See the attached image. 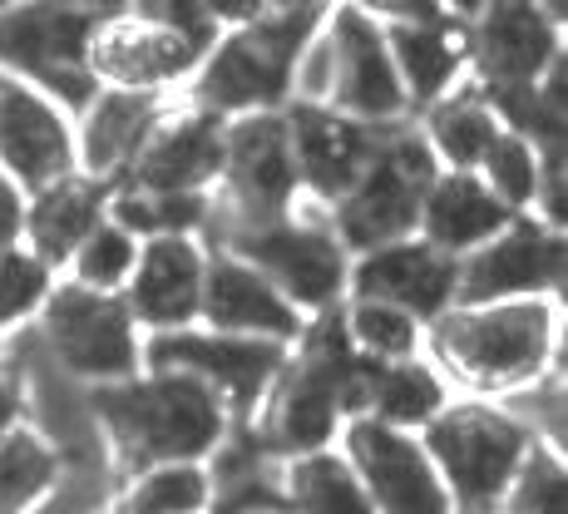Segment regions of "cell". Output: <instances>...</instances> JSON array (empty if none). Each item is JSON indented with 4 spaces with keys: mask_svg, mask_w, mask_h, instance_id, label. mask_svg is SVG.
<instances>
[{
    "mask_svg": "<svg viewBox=\"0 0 568 514\" xmlns=\"http://www.w3.org/2000/svg\"><path fill=\"white\" fill-rule=\"evenodd\" d=\"M425 356L460 396L509 401L564 371V298L450 302L425 322Z\"/></svg>",
    "mask_w": 568,
    "mask_h": 514,
    "instance_id": "obj_1",
    "label": "cell"
},
{
    "mask_svg": "<svg viewBox=\"0 0 568 514\" xmlns=\"http://www.w3.org/2000/svg\"><path fill=\"white\" fill-rule=\"evenodd\" d=\"M90 415L114 475L149 461H217L237 421L203 376L179 366H144L90 386Z\"/></svg>",
    "mask_w": 568,
    "mask_h": 514,
    "instance_id": "obj_2",
    "label": "cell"
},
{
    "mask_svg": "<svg viewBox=\"0 0 568 514\" xmlns=\"http://www.w3.org/2000/svg\"><path fill=\"white\" fill-rule=\"evenodd\" d=\"M366 361L346 346L336 308L307 316L302 336L282 352L272 381L253 406V431L262 455H297L312 445H332L346 415H356V386Z\"/></svg>",
    "mask_w": 568,
    "mask_h": 514,
    "instance_id": "obj_3",
    "label": "cell"
},
{
    "mask_svg": "<svg viewBox=\"0 0 568 514\" xmlns=\"http://www.w3.org/2000/svg\"><path fill=\"white\" fill-rule=\"evenodd\" d=\"M302 104H326L362 124H406L410 100L400 90V74L390 64V46L381 20L356 10L352 0H332L322 26L292 60V94Z\"/></svg>",
    "mask_w": 568,
    "mask_h": 514,
    "instance_id": "obj_4",
    "label": "cell"
},
{
    "mask_svg": "<svg viewBox=\"0 0 568 514\" xmlns=\"http://www.w3.org/2000/svg\"><path fill=\"white\" fill-rule=\"evenodd\" d=\"M415 435H420L425 455L440 470L445 490H450V500H455V514L495 510V500L505 495V485L519 470L524 451L534 445L529 425H524L505 401L460 396V391Z\"/></svg>",
    "mask_w": 568,
    "mask_h": 514,
    "instance_id": "obj_5",
    "label": "cell"
},
{
    "mask_svg": "<svg viewBox=\"0 0 568 514\" xmlns=\"http://www.w3.org/2000/svg\"><path fill=\"white\" fill-rule=\"evenodd\" d=\"M213 248H233L247 262H257L302 316L332 312L352 282V248L342 243L326 203L307 199V193H297L287 213L257 228H237V233L217 238Z\"/></svg>",
    "mask_w": 568,
    "mask_h": 514,
    "instance_id": "obj_6",
    "label": "cell"
},
{
    "mask_svg": "<svg viewBox=\"0 0 568 514\" xmlns=\"http://www.w3.org/2000/svg\"><path fill=\"white\" fill-rule=\"evenodd\" d=\"M30 342L50 366H60L80 386H109L144 371V332L129 316L119 292L74 288L54 272L45 302L30 322Z\"/></svg>",
    "mask_w": 568,
    "mask_h": 514,
    "instance_id": "obj_7",
    "label": "cell"
},
{
    "mask_svg": "<svg viewBox=\"0 0 568 514\" xmlns=\"http://www.w3.org/2000/svg\"><path fill=\"white\" fill-rule=\"evenodd\" d=\"M119 10H129V0H16L0 10V64L36 80L74 114L100 90L84 64V46L100 20Z\"/></svg>",
    "mask_w": 568,
    "mask_h": 514,
    "instance_id": "obj_8",
    "label": "cell"
},
{
    "mask_svg": "<svg viewBox=\"0 0 568 514\" xmlns=\"http://www.w3.org/2000/svg\"><path fill=\"white\" fill-rule=\"evenodd\" d=\"M435 173H440V163H435L430 144L420 139L415 119L381 129L376 149H371L362 173L352 179V189H346L336 203H326V213H332L342 243L352 248V258L366 253V248L396 243V238L415 233L420 199H425Z\"/></svg>",
    "mask_w": 568,
    "mask_h": 514,
    "instance_id": "obj_9",
    "label": "cell"
},
{
    "mask_svg": "<svg viewBox=\"0 0 568 514\" xmlns=\"http://www.w3.org/2000/svg\"><path fill=\"white\" fill-rule=\"evenodd\" d=\"M302 193L297 163H292L287 114L282 109H253V114L227 119L223 134V169L213 183V213H207V243L257 228L267 218L287 213Z\"/></svg>",
    "mask_w": 568,
    "mask_h": 514,
    "instance_id": "obj_10",
    "label": "cell"
},
{
    "mask_svg": "<svg viewBox=\"0 0 568 514\" xmlns=\"http://www.w3.org/2000/svg\"><path fill=\"white\" fill-rule=\"evenodd\" d=\"M297 50L302 46L277 36L267 20L243 30H217V40L203 50L183 94L223 119L253 114V109H282L292 94V60H297Z\"/></svg>",
    "mask_w": 568,
    "mask_h": 514,
    "instance_id": "obj_11",
    "label": "cell"
},
{
    "mask_svg": "<svg viewBox=\"0 0 568 514\" xmlns=\"http://www.w3.org/2000/svg\"><path fill=\"white\" fill-rule=\"evenodd\" d=\"M336 445L362 475L376 514H455L450 490L415 431H396L371 415H346Z\"/></svg>",
    "mask_w": 568,
    "mask_h": 514,
    "instance_id": "obj_12",
    "label": "cell"
},
{
    "mask_svg": "<svg viewBox=\"0 0 568 514\" xmlns=\"http://www.w3.org/2000/svg\"><path fill=\"white\" fill-rule=\"evenodd\" d=\"M489 298H564V228L519 213L455 258V302Z\"/></svg>",
    "mask_w": 568,
    "mask_h": 514,
    "instance_id": "obj_13",
    "label": "cell"
},
{
    "mask_svg": "<svg viewBox=\"0 0 568 514\" xmlns=\"http://www.w3.org/2000/svg\"><path fill=\"white\" fill-rule=\"evenodd\" d=\"M223 134L227 119L193 104L189 94H173L149 124L139 154L124 169V189L144 193H213L223 169Z\"/></svg>",
    "mask_w": 568,
    "mask_h": 514,
    "instance_id": "obj_14",
    "label": "cell"
},
{
    "mask_svg": "<svg viewBox=\"0 0 568 514\" xmlns=\"http://www.w3.org/2000/svg\"><path fill=\"white\" fill-rule=\"evenodd\" d=\"M203 50L189 36L144 20L134 10L100 20V30L84 46V64H90L100 90H144V94H183L193 80Z\"/></svg>",
    "mask_w": 568,
    "mask_h": 514,
    "instance_id": "obj_15",
    "label": "cell"
},
{
    "mask_svg": "<svg viewBox=\"0 0 568 514\" xmlns=\"http://www.w3.org/2000/svg\"><path fill=\"white\" fill-rule=\"evenodd\" d=\"M0 169L26 193L80 173L74 163V114L50 100L36 80L0 64Z\"/></svg>",
    "mask_w": 568,
    "mask_h": 514,
    "instance_id": "obj_16",
    "label": "cell"
},
{
    "mask_svg": "<svg viewBox=\"0 0 568 514\" xmlns=\"http://www.w3.org/2000/svg\"><path fill=\"white\" fill-rule=\"evenodd\" d=\"M469 80L479 90H529L554 54H564V26L534 0H485L465 20Z\"/></svg>",
    "mask_w": 568,
    "mask_h": 514,
    "instance_id": "obj_17",
    "label": "cell"
},
{
    "mask_svg": "<svg viewBox=\"0 0 568 514\" xmlns=\"http://www.w3.org/2000/svg\"><path fill=\"white\" fill-rule=\"evenodd\" d=\"M287 346L262 342V336L213 332V326H179V332L144 336V366L193 371V376H203L207 386L227 401L233 415H253L262 386L272 381V371H277Z\"/></svg>",
    "mask_w": 568,
    "mask_h": 514,
    "instance_id": "obj_18",
    "label": "cell"
},
{
    "mask_svg": "<svg viewBox=\"0 0 568 514\" xmlns=\"http://www.w3.org/2000/svg\"><path fill=\"white\" fill-rule=\"evenodd\" d=\"M203 272H207V238L199 233H154L139 238L134 272L124 282V308L144 336L199 326L203 302Z\"/></svg>",
    "mask_w": 568,
    "mask_h": 514,
    "instance_id": "obj_19",
    "label": "cell"
},
{
    "mask_svg": "<svg viewBox=\"0 0 568 514\" xmlns=\"http://www.w3.org/2000/svg\"><path fill=\"white\" fill-rule=\"evenodd\" d=\"M199 326L233 336H262V342H297L307 316L282 298V288L247 262L233 248L207 243V272H203V302H199Z\"/></svg>",
    "mask_w": 568,
    "mask_h": 514,
    "instance_id": "obj_20",
    "label": "cell"
},
{
    "mask_svg": "<svg viewBox=\"0 0 568 514\" xmlns=\"http://www.w3.org/2000/svg\"><path fill=\"white\" fill-rule=\"evenodd\" d=\"M282 114H287L292 163H297L302 193L316 203H336L352 189L356 173H362V163L371 159V149H376V139H381V124H362V119L342 114V109L302 104V100H287Z\"/></svg>",
    "mask_w": 568,
    "mask_h": 514,
    "instance_id": "obj_21",
    "label": "cell"
},
{
    "mask_svg": "<svg viewBox=\"0 0 568 514\" xmlns=\"http://www.w3.org/2000/svg\"><path fill=\"white\" fill-rule=\"evenodd\" d=\"M346 292L362 298H386L396 308L415 312L420 322H430L440 308L455 302V258L430 248L420 233L396 238V243L366 248L352 258V282Z\"/></svg>",
    "mask_w": 568,
    "mask_h": 514,
    "instance_id": "obj_22",
    "label": "cell"
},
{
    "mask_svg": "<svg viewBox=\"0 0 568 514\" xmlns=\"http://www.w3.org/2000/svg\"><path fill=\"white\" fill-rule=\"evenodd\" d=\"M173 94H144V90H94L74 109V163L84 179H100L114 189L124 179L129 159L139 154L149 124Z\"/></svg>",
    "mask_w": 568,
    "mask_h": 514,
    "instance_id": "obj_23",
    "label": "cell"
},
{
    "mask_svg": "<svg viewBox=\"0 0 568 514\" xmlns=\"http://www.w3.org/2000/svg\"><path fill=\"white\" fill-rule=\"evenodd\" d=\"M267 500L277 514H376L342 445L267 455Z\"/></svg>",
    "mask_w": 568,
    "mask_h": 514,
    "instance_id": "obj_24",
    "label": "cell"
},
{
    "mask_svg": "<svg viewBox=\"0 0 568 514\" xmlns=\"http://www.w3.org/2000/svg\"><path fill=\"white\" fill-rule=\"evenodd\" d=\"M390 46V64L400 74V90L410 100V114L450 94L460 80H469V40L465 20L440 16V20H396L381 26Z\"/></svg>",
    "mask_w": 568,
    "mask_h": 514,
    "instance_id": "obj_25",
    "label": "cell"
},
{
    "mask_svg": "<svg viewBox=\"0 0 568 514\" xmlns=\"http://www.w3.org/2000/svg\"><path fill=\"white\" fill-rule=\"evenodd\" d=\"M509 218H519V213H509V208L485 189V179H479L475 169H440L420 199L415 233L430 248H440V253L465 258L469 248L495 238Z\"/></svg>",
    "mask_w": 568,
    "mask_h": 514,
    "instance_id": "obj_26",
    "label": "cell"
},
{
    "mask_svg": "<svg viewBox=\"0 0 568 514\" xmlns=\"http://www.w3.org/2000/svg\"><path fill=\"white\" fill-rule=\"evenodd\" d=\"M109 183L70 173V179L50 183V189L26 193V223H20V248H30L45 268L60 272L64 258L80 248V238L104 218Z\"/></svg>",
    "mask_w": 568,
    "mask_h": 514,
    "instance_id": "obj_27",
    "label": "cell"
},
{
    "mask_svg": "<svg viewBox=\"0 0 568 514\" xmlns=\"http://www.w3.org/2000/svg\"><path fill=\"white\" fill-rule=\"evenodd\" d=\"M450 396V381L425 352L400 361H366L362 386H356V415H371V421L396 425V431H420Z\"/></svg>",
    "mask_w": 568,
    "mask_h": 514,
    "instance_id": "obj_28",
    "label": "cell"
},
{
    "mask_svg": "<svg viewBox=\"0 0 568 514\" xmlns=\"http://www.w3.org/2000/svg\"><path fill=\"white\" fill-rule=\"evenodd\" d=\"M100 514H217L213 461H149L124 470Z\"/></svg>",
    "mask_w": 568,
    "mask_h": 514,
    "instance_id": "obj_29",
    "label": "cell"
},
{
    "mask_svg": "<svg viewBox=\"0 0 568 514\" xmlns=\"http://www.w3.org/2000/svg\"><path fill=\"white\" fill-rule=\"evenodd\" d=\"M415 129L430 144L440 169H475L485 159V149L495 144V134L505 129V119L475 80H460L450 94H440L435 104H425L415 114Z\"/></svg>",
    "mask_w": 568,
    "mask_h": 514,
    "instance_id": "obj_30",
    "label": "cell"
},
{
    "mask_svg": "<svg viewBox=\"0 0 568 514\" xmlns=\"http://www.w3.org/2000/svg\"><path fill=\"white\" fill-rule=\"evenodd\" d=\"M64 455L30 415L0 431V514H45L60 490Z\"/></svg>",
    "mask_w": 568,
    "mask_h": 514,
    "instance_id": "obj_31",
    "label": "cell"
},
{
    "mask_svg": "<svg viewBox=\"0 0 568 514\" xmlns=\"http://www.w3.org/2000/svg\"><path fill=\"white\" fill-rule=\"evenodd\" d=\"M336 326H342L346 346L362 361H400V356L425 352V322L386 298L346 292L336 302Z\"/></svg>",
    "mask_w": 568,
    "mask_h": 514,
    "instance_id": "obj_32",
    "label": "cell"
},
{
    "mask_svg": "<svg viewBox=\"0 0 568 514\" xmlns=\"http://www.w3.org/2000/svg\"><path fill=\"white\" fill-rule=\"evenodd\" d=\"M134 258H139V238L104 213L100 223L80 238V248L64 258L60 278L74 282V288H90V292H124L129 272H134Z\"/></svg>",
    "mask_w": 568,
    "mask_h": 514,
    "instance_id": "obj_33",
    "label": "cell"
},
{
    "mask_svg": "<svg viewBox=\"0 0 568 514\" xmlns=\"http://www.w3.org/2000/svg\"><path fill=\"white\" fill-rule=\"evenodd\" d=\"M475 173L509 213H534V199H539V144L529 134L505 124L495 134V144L485 149V159L475 163Z\"/></svg>",
    "mask_w": 568,
    "mask_h": 514,
    "instance_id": "obj_34",
    "label": "cell"
},
{
    "mask_svg": "<svg viewBox=\"0 0 568 514\" xmlns=\"http://www.w3.org/2000/svg\"><path fill=\"white\" fill-rule=\"evenodd\" d=\"M489 514H568V470L559 445L534 441Z\"/></svg>",
    "mask_w": 568,
    "mask_h": 514,
    "instance_id": "obj_35",
    "label": "cell"
},
{
    "mask_svg": "<svg viewBox=\"0 0 568 514\" xmlns=\"http://www.w3.org/2000/svg\"><path fill=\"white\" fill-rule=\"evenodd\" d=\"M50 282H54V268H45L30 248H20V243L0 248V346L36 322Z\"/></svg>",
    "mask_w": 568,
    "mask_h": 514,
    "instance_id": "obj_36",
    "label": "cell"
},
{
    "mask_svg": "<svg viewBox=\"0 0 568 514\" xmlns=\"http://www.w3.org/2000/svg\"><path fill=\"white\" fill-rule=\"evenodd\" d=\"M129 10L144 16V20H159V26H169V30H179V36H189L199 50H207L217 40V26L203 10V0H129Z\"/></svg>",
    "mask_w": 568,
    "mask_h": 514,
    "instance_id": "obj_37",
    "label": "cell"
},
{
    "mask_svg": "<svg viewBox=\"0 0 568 514\" xmlns=\"http://www.w3.org/2000/svg\"><path fill=\"white\" fill-rule=\"evenodd\" d=\"M352 6L366 10V16L381 20V26H396V20H440V16H450L440 0H352Z\"/></svg>",
    "mask_w": 568,
    "mask_h": 514,
    "instance_id": "obj_38",
    "label": "cell"
},
{
    "mask_svg": "<svg viewBox=\"0 0 568 514\" xmlns=\"http://www.w3.org/2000/svg\"><path fill=\"white\" fill-rule=\"evenodd\" d=\"M26 415V376H20V356L16 346H0V431H6L10 421H20Z\"/></svg>",
    "mask_w": 568,
    "mask_h": 514,
    "instance_id": "obj_39",
    "label": "cell"
},
{
    "mask_svg": "<svg viewBox=\"0 0 568 514\" xmlns=\"http://www.w3.org/2000/svg\"><path fill=\"white\" fill-rule=\"evenodd\" d=\"M20 223H26V189L0 169V248L20 243Z\"/></svg>",
    "mask_w": 568,
    "mask_h": 514,
    "instance_id": "obj_40",
    "label": "cell"
},
{
    "mask_svg": "<svg viewBox=\"0 0 568 514\" xmlns=\"http://www.w3.org/2000/svg\"><path fill=\"white\" fill-rule=\"evenodd\" d=\"M203 10L213 16L217 30H243V26H257V20L267 16L272 0H203Z\"/></svg>",
    "mask_w": 568,
    "mask_h": 514,
    "instance_id": "obj_41",
    "label": "cell"
},
{
    "mask_svg": "<svg viewBox=\"0 0 568 514\" xmlns=\"http://www.w3.org/2000/svg\"><path fill=\"white\" fill-rule=\"evenodd\" d=\"M440 6L450 10L455 20H469V16H475V10H479V6H485V0H440Z\"/></svg>",
    "mask_w": 568,
    "mask_h": 514,
    "instance_id": "obj_42",
    "label": "cell"
},
{
    "mask_svg": "<svg viewBox=\"0 0 568 514\" xmlns=\"http://www.w3.org/2000/svg\"><path fill=\"white\" fill-rule=\"evenodd\" d=\"M534 6H539L554 26H564V20H568V0H534Z\"/></svg>",
    "mask_w": 568,
    "mask_h": 514,
    "instance_id": "obj_43",
    "label": "cell"
},
{
    "mask_svg": "<svg viewBox=\"0 0 568 514\" xmlns=\"http://www.w3.org/2000/svg\"><path fill=\"white\" fill-rule=\"evenodd\" d=\"M6 6H16V0H0V10H6Z\"/></svg>",
    "mask_w": 568,
    "mask_h": 514,
    "instance_id": "obj_44",
    "label": "cell"
}]
</instances>
